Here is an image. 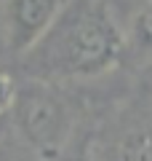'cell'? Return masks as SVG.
Wrapping results in <instances>:
<instances>
[{
    "instance_id": "7a4b0ae2",
    "label": "cell",
    "mask_w": 152,
    "mask_h": 161,
    "mask_svg": "<svg viewBox=\"0 0 152 161\" xmlns=\"http://www.w3.org/2000/svg\"><path fill=\"white\" fill-rule=\"evenodd\" d=\"M13 121L16 129L35 150L40 153H56L64 145L69 132V113L53 89L45 83H27L16 89L13 99Z\"/></svg>"
},
{
    "instance_id": "277c9868",
    "label": "cell",
    "mask_w": 152,
    "mask_h": 161,
    "mask_svg": "<svg viewBox=\"0 0 152 161\" xmlns=\"http://www.w3.org/2000/svg\"><path fill=\"white\" fill-rule=\"evenodd\" d=\"M131 38H134L139 51L152 57V0H147L134 14V19H131Z\"/></svg>"
},
{
    "instance_id": "8992f818",
    "label": "cell",
    "mask_w": 152,
    "mask_h": 161,
    "mask_svg": "<svg viewBox=\"0 0 152 161\" xmlns=\"http://www.w3.org/2000/svg\"><path fill=\"white\" fill-rule=\"evenodd\" d=\"M13 99H16V86H13V80L0 70V118L6 113H11Z\"/></svg>"
},
{
    "instance_id": "3957f363",
    "label": "cell",
    "mask_w": 152,
    "mask_h": 161,
    "mask_svg": "<svg viewBox=\"0 0 152 161\" xmlns=\"http://www.w3.org/2000/svg\"><path fill=\"white\" fill-rule=\"evenodd\" d=\"M75 0H3V24L11 51H32Z\"/></svg>"
},
{
    "instance_id": "6da1fadb",
    "label": "cell",
    "mask_w": 152,
    "mask_h": 161,
    "mask_svg": "<svg viewBox=\"0 0 152 161\" xmlns=\"http://www.w3.org/2000/svg\"><path fill=\"white\" fill-rule=\"evenodd\" d=\"M35 48V64L45 75L91 78L115 67L123 32L104 0H75Z\"/></svg>"
},
{
    "instance_id": "5b68a950",
    "label": "cell",
    "mask_w": 152,
    "mask_h": 161,
    "mask_svg": "<svg viewBox=\"0 0 152 161\" xmlns=\"http://www.w3.org/2000/svg\"><path fill=\"white\" fill-rule=\"evenodd\" d=\"M112 161H152V137L147 132H136L115 150Z\"/></svg>"
}]
</instances>
